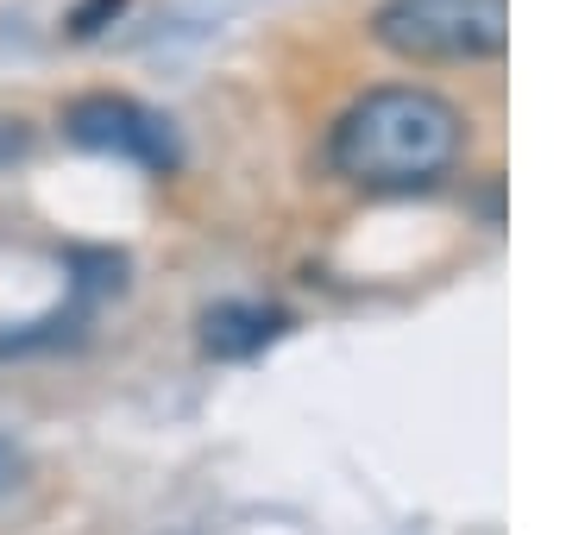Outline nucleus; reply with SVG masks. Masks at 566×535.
Returning a JSON list of instances; mask_svg holds the SVG:
<instances>
[{
    "label": "nucleus",
    "mask_w": 566,
    "mask_h": 535,
    "mask_svg": "<svg viewBox=\"0 0 566 535\" xmlns=\"http://www.w3.org/2000/svg\"><path fill=\"white\" fill-rule=\"evenodd\" d=\"M126 0H82L76 13H70V32H76V39H88V32H102V20L107 13H120Z\"/></svg>",
    "instance_id": "nucleus-5"
},
{
    "label": "nucleus",
    "mask_w": 566,
    "mask_h": 535,
    "mask_svg": "<svg viewBox=\"0 0 566 535\" xmlns=\"http://www.w3.org/2000/svg\"><path fill=\"white\" fill-rule=\"evenodd\" d=\"M371 39L409 63H485L510 44V0H385Z\"/></svg>",
    "instance_id": "nucleus-2"
},
{
    "label": "nucleus",
    "mask_w": 566,
    "mask_h": 535,
    "mask_svg": "<svg viewBox=\"0 0 566 535\" xmlns=\"http://www.w3.org/2000/svg\"><path fill=\"white\" fill-rule=\"evenodd\" d=\"M465 151V114L434 88L385 83L365 88L327 133V165L353 189L378 196H409L434 189Z\"/></svg>",
    "instance_id": "nucleus-1"
},
{
    "label": "nucleus",
    "mask_w": 566,
    "mask_h": 535,
    "mask_svg": "<svg viewBox=\"0 0 566 535\" xmlns=\"http://www.w3.org/2000/svg\"><path fill=\"white\" fill-rule=\"evenodd\" d=\"M283 328L277 310H259V303H214L202 315V347L214 359H245V353H259L271 334Z\"/></svg>",
    "instance_id": "nucleus-4"
},
{
    "label": "nucleus",
    "mask_w": 566,
    "mask_h": 535,
    "mask_svg": "<svg viewBox=\"0 0 566 535\" xmlns=\"http://www.w3.org/2000/svg\"><path fill=\"white\" fill-rule=\"evenodd\" d=\"M63 139L88 145V151H114V158H133V165H151V170L177 165L170 120H158L151 107L126 102V95H82V102H70L63 107Z\"/></svg>",
    "instance_id": "nucleus-3"
},
{
    "label": "nucleus",
    "mask_w": 566,
    "mask_h": 535,
    "mask_svg": "<svg viewBox=\"0 0 566 535\" xmlns=\"http://www.w3.org/2000/svg\"><path fill=\"white\" fill-rule=\"evenodd\" d=\"M25 151V126L20 120H0V158H20Z\"/></svg>",
    "instance_id": "nucleus-7"
},
{
    "label": "nucleus",
    "mask_w": 566,
    "mask_h": 535,
    "mask_svg": "<svg viewBox=\"0 0 566 535\" xmlns=\"http://www.w3.org/2000/svg\"><path fill=\"white\" fill-rule=\"evenodd\" d=\"M20 473H25V453L13 448L7 434H0V497H7V492H13V485H20Z\"/></svg>",
    "instance_id": "nucleus-6"
}]
</instances>
